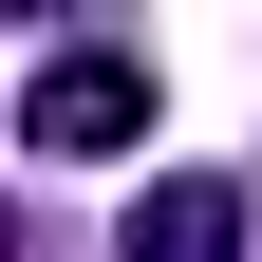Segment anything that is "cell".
Returning a JSON list of instances; mask_svg holds the SVG:
<instances>
[{
    "label": "cell",
    "instance_id": "6da1fadb",
    "mask_svg": "<svg viewBox=\"0 0 262 262\" xmlns=\"http://www.w3.org/2000/svg\"><path fill=\"white\" fill-rule=\"evenodd\" d=\"M19 150H56V169L150 150V56H131V38H56L38 75H19Z\"/></svg>",
    "mask_w": 262,
    "mask_h": 262
},
{
    "label": "cell",
    "instance_id": "7a4b0ae2",
    "mask_svg": "<svg viewBox=\"0 0 262 262\" xmlns=\"http://www.w3.org/2000/svg\"><path fill=\"white\" fill-rule=\"evenodd\" d=\"M131 262H244V187L225 169H169L150 206H131Z\"/></svg>",
    "mask_w": 262,
    "mask_h": 262
}]
</instances>
